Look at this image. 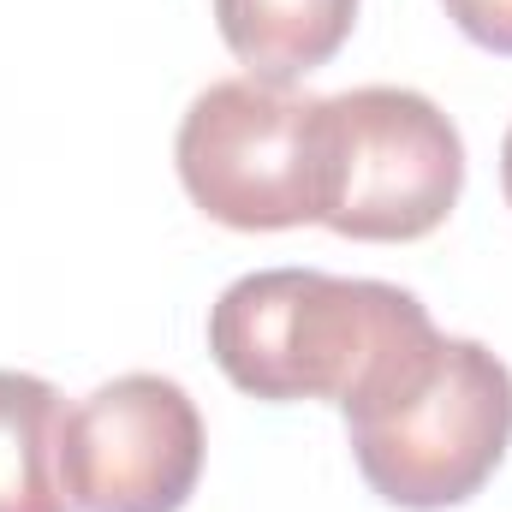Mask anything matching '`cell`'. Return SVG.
Wrapping results in <instances>:
<instances>
[{"label": "cell", "mask_w": 512, "mask_h": 512, "mask_svg": "<svg viewBox=\"0 0 512 512\" xmlns=\"http://www.w3.org/2000/svg\"><path fill=\"white\" fill-rule=\"evenodd\" d=\"M364 483L399 512H447L483 495L512 447V370L423 322L340 399Z\"/></svg>", "instance_id": "obj_1"}, {"label": "cell", "mask_w": 512, "mask_h": 512, "mask_svg": "<svg viewBox=\"0 0 512 512\" xmlns=\"http://www.w3.org/2000/svg\"><path fill=\"white\" fill-rule=\"evenodd\" d=\"M423 322V298L387 280H346L322 268H256L209 304V352L221 376L251 399L340 405Z\"/></svg>", "instance_id": "obj_2"}, {"label": "cell", "mask_w": 512, "mask_h": 512, "mask_svg": "<svg viewBox=\"0 0 512 512\" xmlns=\"http://www.w3.org/2000/svg\"><path fill=\"white\" fill-rule=\"evenodd\" d=\"M173 161L185 197L233 233H286L322 221V96L221 78L185 108Z\"/></svg>", "instance_id": "obj_3"}, {"label": "cell", "mask_w": 512, "mask_h": 512, "mask_svg": "<svg viewBox=\"0 0 512 512\" xmlns=\"http://www.w3.org/2000/svg\"><path fill=\"white\" fill-rule=\"evenodd\" d=\"M322 227L358 245L429 239L465 191V137L423 96L364 84L322 96Z\"/></svg>", "instance_id": "obj_4"}, {"label": "cell", "mask_w": 512, "mask_h": 512, "mask_svg": "<svg viewBox=\"0 0 512 512\" xmlns=\"http://www.w3.org/2000/svg\"><path fill=\"white\" fill-rule=\"evenodd\" d=\"M203 447L197 399L173 376L131 370L66 411V495L78 512H185Z\"/></svg>", "instance_id": "obj_5"}, {"label": "cell", "mask_w": 512, "mask_h": 512, "mask_svg": "<svg viewBox=\"0 0 512 512\" xmlns=\"http://www.w3.org/2000/svg\"><path fill=\"white\" fill-rule=\"evenodd\" d=\"M358 24V0H215V30L256 84L292 90L328 66Z\"/></svg>", "instance_id": "obj_6"}, {"label": "cell", "mask_w": 512, "mask_h": 512, "mask_svg": "<svg viewBox=\"0 0 512 512\" xmlns=\"http://www.w3.org/2000/svg\"><path fill=\"white\" fill-rule=\"evenodd\" d=\"M66 399L30 370H0V512H78L66 495Z\"/></svg>", "instance_id": "obj_7"}, {"label": "cell", "mask_w": 512, "mask_h": 512, "mask_svg": "<svg viewBox=\"0 0 512 512\" xmlns=\"http://www.w3.org/2000/svg\"><path fill=\"white\" fill-rule=\"evenodd\" d=\"M441 6L459 24V36H471L477 48L512 60V0H441Z\"/></svg>", "instance_id": "obj_8"}, {"label": "cell", "mask_w": 512, "mask_h": 512, "mask_svg": "<svg viewBox=\"0 0 512 512\" xmlns=\"http://www.w3.org/2000/svg\"><path fill=\"white\" fill-rule=\"evenodd\" d=\"M501 191H507V209H512V126L501 137Z\"/></svg>", "instance_id": "obj_9"}]
</instances>
